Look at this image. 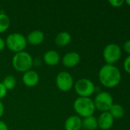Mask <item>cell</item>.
Instances as JSON below:
<instances>
[{
    "mask_svg": "<svg viewBox=\"0 0 130 130\" xmlns=\"http://www.w3.org/2000/svg\"><path fill=\"white\" fill-rule=\"evenodd\" d=\"M55 83L57 88L63 92L70 91L74 85L73 76L67 71L61 72L57 75Z\"/></svg>",
    "mask_w": 130,
    "mask_h": 130,
    "instance_id": "cell-8",
    "label": "cell"
},
{
    "mask_svg": "<svg viewBox=\"0 0 130 130\" xmlns=\"http://www.w3.org/2000/svg\"><path fill=\"white\" fill-rule=\"evenodd\" d=\"M98 77L102 85L108 88H113L120 83L122 75L120 69L114 65L106 64L100 69Z\"/></svg>",
    "mask_w": 130,
    "mask_h": 130,
    "instance_id": "cell-1",
    "label": "cell"
},
{
    "mask_svg": "<svg viewBox=\"0 0 130 130\" xmlns=\"http://www.w3.org/2000/svg\"><path fill=\"white\" fill-rule=\"evenodd\" d=\"M109 3L114 8H120L123 6V5L125 3V1L123 0H110Z\"/></svg>",
    "mask_w": 130,
    "mask_h": 130,
    "instance_id": "cell-21",
    "label": "cell"
},
{
    "mask_svg": "<svg viewBox=\"0 0 130 130\" xmlns=\"http://www.w3.org/2000/svg\"><path fill=\"white\" fill-rule=\"evenodd\" d=\"M44 62L49 66H57L61 60L60 54L56 50H48L43 56Z\"/></svg>",
    "mask_w": 130,
    "mask_h": 130,
    "instance_id": "cell-14",
    "label": "cell"
},
{
    "mask_svg": "<svg viewBox=\"0 0 130 130\" xmlns=\"http://www.w3.org/2000/svg\"><path fill=\"white\" fill-rule=\"evenodd\" d=\"M4 111H5V107L3 103L2 102V101H0V120L2 117L3 114H4Z\"/></svg>",
    "mask_w": 130,
    "mask_h": 130,
    "instance_id": "cell-26",
    "label": "cell"
},
{
    "mask_svg": "<svg viewBox=\"0 0 130 130\" xmlns=\"http://www.w3.org/2000/svg\"><path fill=\"white\" fill-rule=\"evenodd\" d=\"M123 50L124 51L129 54V56H130V40L126 41L123 44Z\"/></svg>",
    "mask_w": 130,
    "mask_h": 130,
    "instance_id": "cell-23",
    "label": "cell"
},
{
    "mask_svg": "<svg viewBox=\"0 0 130 130\" xmlns=\"http://www.w3.org/2000/svg\"><path fill=\"white\" fill-rule=\"evenodd\" d=\"M82 127L85 130H96L98 128L97 118L93 116L84 118L82 120Z\"/></svg>",
    "mask_w": 130,
    "mask_h": 130,
    "instance_id": "cell-16",
    "label": "cell"
},
{
    "mask_svg": "<svg viewBox=\"0 0 130 130\" xmlns=\"http://www.w3.org/2000/svg\"><path fill=\"white\" fill-rule=\"evenodd\" d=\"M74 90L79 97L90 98L96 91L94 83L88 78H80L77 80L74 85Z\"/></svg>",
    "mask_w": 130,
    "mask_h": 130,
    "instance_id": "cell-5",
    "label": "cell"
},
{
    "mask_svg": "<svg viewBox=\"0 0 130 130\" xmlns=\"http://www.w3.org/2000/svg\"><path fill=\"white\" fill-rule=\"evenodd\" d=\"M2 83L4 85V87L6 88V90L8 91V90H12L15 88L17 85V80L15 76L9 75L4 78Z\"/></svg>",
    "mask_w": 130,
    "mask_h": 130,
    "instance_id": "cell-19",
    "label": "cell"
},
{
    "mask_svg": "<svg viewBox=\"0 0 130 130\" xmlns=\"http://www.w3.org/2000/svg\"><path fill=\"white\" fill-rule=\"evenodd\" d=\"M5 41L7 48L15 53L25 51L28 45L26 37L20 33H11L8 34Z\"/></svg>",
    "mask_w": 130,
    "mask_h": 130,
    "instance_id": "cell-4",
    "label": "cell"
},
{
    "mask_svg": "<svg viewBox=\"0 0 130 130\" xmlns=\"http://www.w3.org/2000/svg\"><path fill=\"white\" fill-rule=\"evenodd\" d=\"M82 128V119L77 115L70 116L64 123L65 130H80Z\"/></svg>",
    "mask_w": 130,
    "mask_h": 130,
    "instance_id": "cell-12",
    "label": "cell"
},
{
    "mask_svg": "<svg viewBox=\"0 0 130 130\" xmlns=\"http://www.w3.org/2000/svg\"><path fill=\"white\" fill-rule=\"evenodd\" d=\"M93 103L97 110L100 112H108L111 108L113 103V99L112 95L107 91L99 92L94 100Z\"/></svg>",
    "mask_w": 130,
    "mask_h": 130,
    "instance_id": "cell-7",
    "label": "cell"
},
{
    "mask_svg": "<svg viewBox=\"0 0 130 130\" xmlns=\"http://www.w3.org/2000/svg\"><path fill=\"white\" fill-rule=\"evenodd\" d=\"M98 127L102 130H109L114 123V118L108 112H103L97 118Z\"/></svg>",
    "mask_w": 130,
    "mask_h": 130,
    "instance_id": "cell-10",
    "label": "cell"
},
{
    "mask_svg": "<svg viewBox=\"0 0 130 130\" xmlns=\"http://www.w3.org/2000/svg\"><path fill=\"white\" fill-rule=\"evenodd\" d=\"M73 107L77 116L83 118L93 116L96 110L93 100L90 98H77L74 102Z\"/></svg>",
    "mask_w": 130,
    "mask_h": 130,
    "instance_id": "cell-2",
    "label": "cell"
},
{
    "mask_svg": "<svg viewBox=\"0 0 130 130\" xmlns=\"http://www.w3.org/2000/svg\"><path fill=\"white\" fill-rule=\"evenodd\" d=\"M7 94V90L6 88L4 87V85H2V82H0V101L2 99H3Z\"/></svg>",
    "mask_w": 130,
    "mask_h": 130,
    "instance_id": "cell-22",
    "label": "cell"
},
{
    "mask_svg": "<svg viewBox=\"0 0 130 130\" xmlns=\"http://www.w3.org/2000/svg\"><path fill=\"white\" fill-rule=\"evenodd\" d=\"M0 130H8V125L1 120H0Z\"/></svg>",
    "mask_w": 130,
    "mask_h": 130,
    "instance_id": "cell-24",
    "label": "cell"
},
{
    "mask_svg": "<svg viewBox=\"0 0 130 130\" xmlns=\"http://www.w3.org/2000/svg\"><path fill=\"white\" fill-rule=\"evenodd\" d=\"M125 2H126V4H127V5H128L130 7V0H126Z\"/></svg>",
    "mask_w": 130,
    "mask_h": 130,
    "instance_id": "cell-27",
    "label": "cell"
},
{
    "mask_svg": "<svg viewBox=\"0 0 130 130\" xmlns=\"http://www.w3.org/2000/svg\"><path fill=\"white\" fill-rule=\"evenodd\" d=\"M71 41V35L67 31H61L57 34L54 39V43L57 46L62 47L68 45Z\"/></svg>",
    "mask_w": 130,
    "mask_h": 130,
    "instance_id": "cell-15",
    "label": "cell"
},
{
    "mask_svg": "<svg viewBox=\"0 0 130 130\" xmlns=\"http://www.w3.org/2000/svg\"><path fill=\"white\" fill-rule=\"evenodd\" d=\"M109 113L112 115V117L115 119H120L124 116L125 110L124 108L118 104H113L111 108L109 110Z\"/></svg>",
    "mask_w": 130,
    "mask_h": 130,
    "instance_id": "cell-17",
    "label": "cell"
},
{
    "mask_svg": "<svg viewBox=\"0 0 130 130\" xmlns=\"http://www.w3.org/2000/svg\"><path fill=\"white\" fill-rule=\"evenodd\" d=\"M123 68L126 73L130 75V56H128L123 62Z\"/></svg>",
    "mask_w": 130,
    "mask_h": 130,
    "instance_id": "cell-20",
    "label": "cell"
},
{
    "mask_svg": "<svg viewBox=\"0 0 130 130\" xmlns=\"http://www.w3.org/2000/svg\"><path fill=\"white\" fill-rule=\"evenodd\" d=\"M5 41L0 37V52L4 50L5 48Z\"/></svg>",
    "mask_w": 130,
    "mask_h": 130,
    "instance_id": "cell-25",
    "label": "cell"
},
{
    "mask_svg": "<svg viewBox=\"0 0 130 130\" xmlns=\"http://www.w3.org/2000/svg\"><path fill=\"white\" fill-rule=\"evenodd\" d=\"M80 62V56L78 53L74 51L67 53L62 59L63 65L67 68L75 67L79 64Z\"/></svg>",
    "mask_w": 130,
    "mask_h": 130,
    "instance_id": "cell-11",
    "label": "cell"
},
{
    "mask_svg": "<svg viewBox=\"0 0 130 130\" xmlns=\"http://www.w3.org/2000/svg\"><path fill=\"white\" fill-rule=\"evenodd\" d=\"M21 79H22L23 84L26 87L32 88V87L36 86L38 84L40 77L36 71L33 69H30L23 73Z\"/></svg>",
    "mask_w": 130,
    "mask_h": 130,
    "instance_id": "cell-9",
    "label": "cell"
},
{
    "mask_svg": "<svg viewBox=\"0 0 130 130\" xmlns=\"http://www.w3.org/2000/svg\"><path fill=\"white\" fill-rule=\"evenodd\" d=\"M11 63L13 68L16 71L24 73L31 69L34 63V59L29 53L26 51H22L17 53L13 56Z\"/></svg>",
    "mask_w": 130,
    "mask_h": 130,
    "instance_id": "cell-3",
    "label": "cell"
},
{
    "mask_svg": "<svg viewBox=\"0 0 130 130\" xmlns=\"http://www.w3.org/2000/svg\"><path fill=\"white\" fill-rule=\"evenodd\" d=\"M44 40V34L40 30H34L28 34L26 37L27 43L32 46H38L43 43Z\"/></svg>",
    "mask_w": 130,
    "mask_h": 130,
    "instance_id": "cell-13",
    "label": "cell"
},
{
    "mask_svg": "<svg viewBox=\"0 0 130 130\" xmlns=\"http://www.w3.org/2000/svg\"><path fill=\"white\" fill-rule=\"evenodd\" d=\"M11 21L5 13L0 12V34L5 33L10 27Z\"/></svg>",
    "mask_w": 130,
    "mask_h": 130,
    "instance_id": "cell-18",
    "label": "cell"
},
{
    "mask_svg": "<svg viewBox=\"0 0 130 130\" xmlns=\"http://www.w3.org/2000/svg\"><path fill=\"white\" fill-rule=\"evenodd\" d=\"M122 56V50L119 45L116 43L107 44L103 51V57L107 64L113 65L117 62Z\"/></svg>",
    "mask_w": 130,
    "mask_h": 130,
    "instance_id": "cell-6",
    "label": "cell"
}]
</instances>
